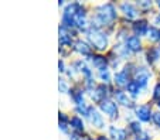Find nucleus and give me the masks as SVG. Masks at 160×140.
I'll use <instances>...</instances> for the list:
<instances>
[{"label": "nucleus", "mask_w": 160, "mask_h": 140, "mask_svg": "<svg viewBox=\"0 0 160 140\" xmlns=\"http://www.w3.org/2000/svg\"><path fill=\"white\" fill-rule=\"evenodd\" d=\"M115 18H116V9L113 7V4L112 3L101 4V6L97 7V14H95V18H92L91 28L101 30V27L115 22Z\"/></svg>", "instance_id": "1"}, {"label": "nucleus", "mask_w": 160, "mask_h": 140, "mask_svg": "<svg viewBox=\"0 0 160 140\" xmlns=\"http://www.w3.org/2000/svg\"><path fill=\"white\" fill-rule=\"evenodd\" d=\"M87 38L89 40L91 46L97 48L98 51H103L108 47V36L103 33L102 30H97V28H89L87 30Z\"/></svg>", "instance_id": "2"}, {"label": "nucleus", "mask_w": 160, "mask_h": 140, "mask_svg": "<svg viewBox=\"0 0 160 140\" xmlns=\"http://www.w3.org/2000/svg\"><path fill=\"white\" fill-rule=\"evenodd\" d=\"M149 79H150V71L145 67H136L133 72V81H135L140 88H146Z\"/></svg>", "instance_id": "3"}, {"label": "nucleus", "mask_w": 160, "mask_h": 140, "mask_svg": "<svg viewBox=\"0 0 160 140\" xmlns=\"http://www.w3.org/2000/svg\"><path fill=\"white\" fill-rule=\"evenodd\" d=\"M99 109L102 110L105 115H108L111 119H116L119 115V109H118V105L112 99H105L99 104Z\"/></svg>", "instance_id": "4"}, {"label": "nucleus", "mask_w": 160, "mask_h": 140, "mask_svg": "<svg viewBox=\"0 0 160 140\" xmlns=\"http://www.w3.org/2000/svg\"><path fill=\"white\" fill-rule=\"evenodd\" d=\"M135 113L139 120L142 122H150V119H153V113H152L150 106L148 105H139L135 108Z\"/></svg>", "instance_id": "5"}, {"label": "nucleus", "mask_w": 160, "mask_h": 140, "mask_svg": "<svg viewBox=\"0 0 160 140\" xmlns=\"http://www.w3.org/2000/svg\"><path fill=\"white\" fill-rule=\"evenodd\" d=\"M88 118H89V122L92 123L95 128L102 129L103 126H105V122H103L102 115H101V113L98 112L94 106H89V116H88Z\"/></svg>", "instance_id": "6"}, {"label": "nucleus", "mask_w": 160, "mask_h": 140, "mask_svg": "<svg viewBox=\"0 0 160 140\" xmlns=\"http://www.w3.org/2000/svg\"><path fill=\"white\" fill-rule=\"evenodd\" d=\"M119 7H121V12L123 13V16L126 18H129V20H135V18H138V16H139V12H138V9H136V7L133 6L132 3H128V2H125V3H122Z\"/></svg>", "instance_id": "7"}, {"label": "nucleus", "mask_w": 160, "mask_h": 140, "mask_svg": "<svg viewBox=\"0 0 160 140\" xmlns=\"http://www.w3.org/2000/svg\"><path fill=\"white\" fill-rule=\"evenodd\" d=\"M94 94H92V99H94L95 102H98V104H101L102 101H105V99H108V86L105 85V84H101V85H98L97 88H95V91H92Z\"/></svg>", "instance_id": "8"}, {"label": "nucleus", "mask_w": 160, "mask_h": 140, "mask_svg": "<svg viewBox=\"0 0 160 140\" xmlns=\"http://www.w3.org/2000/svg\"><path fill=\"white\" fill-rule=\"evenodd\" d=\"M126 47L130 52H139L142 50V41L140 37L138 36H130L126 38Z\"/></svg>", "instance_id": "9"}, {"label": "nucleus", "mask_w": 160, "mask_h": 140, "mask_svg": "<svg viewBox=\"0 0 160 140\" xmlns=\"http://www.w3.org/2000/svg\"><path fill=\"white\" fill-rule=\"evenodd\" d=\"M113 96H115L116 102H118V104H121V105H123V106H126V108H133V106H135V105H133V102L130 101V98L128 96L126 92L121 91V89H118V91L113 92Z\"/></svg>", "instance_id": "10"}, {"label": "nucleus", "mask_w": 160, "mask_h": 140, "mask_svg": "<svg viewBox=\"0 0 160 140\" xmlns=\"http://www.w3.org/2000/svg\"><path fill=\"white\" fill-rule=\"evenodd\" d=\"M74 50L82 55H87V57L92 55V47H91L89 44H87L85 41H82V40H78V41L74 44Z\"/></svg>", "instance_id": "11"}, {"label": "nucleus", "mask_w": 160, "mask_h": 140, "mask_svg": "<svg viewBox=\"0 0 160 140\" xmlns=\"http://www.w3.org/2000/svg\"><path fill=\"white\" fill-rule=\"evenodd\" d=\"M133 31H135V36L140 37V36H145L148 34V30H149V24L146 20H139V22H136L135 24L132 26Z\"/></svg>", "instance_id": "12"}, {"label": "nucleus", "mask_w": 160, "mask_h": 140, "mask_svg": "<svg viewBox=\"0 0 160 140\" xmlns=\"http://www.w3.org/2000/svg\"><path fill=\"white\" fill-rule=\"evenodd\" d=\"M89 60L92 61V64H94L95 68H98V71L101 70H106V65H108V60H106L105 57H102V55H91Z\"/></svg>", "instance_id": "13"}, {"label": "nucleus", "mask_w": 160, "mask_h": 140, "mask_svg": "<svg viewBox=\"0 0 160 140\" xmlns=\"http://www.w3.org/2000/svg\"><path fill=\"white\" fill-rule=\"evenodd\" d=\"M129 74L126 72V71H119V72L115 74V84L118 86H121V88H123V86H128L129 85Z\"/></svg>", "instance_id": "14"}, {"label": "nucleus", "mask_w": 160, "mask_h": 140, "mask_svg": "<svg viewBox=\"0 0 160 140\" xmlns=\"http://www.w3.org/2000/svg\"><path fill=\"white\" fill-rule=\"evenodd\" d=\"M109 134L113 140H126V130L116 126H111L109 128Z\"/></svg>", "instance_id": "15"}, {"label": "nucleus", "mask_w": 160, "mask_h": 140, "mask_svg": "<svg viewBox=\"0 0 160 140\" xmlns=\"http://www.w3.org/2000/svg\"><path fill=\"white\" fill-rule=\"evenodd\" d=\"M70 95L72 96V99H74V102H75L77 106H82V105H85L82 89H71V91H70Z\"/></svg>", "instance_id": "16"}, {"label": "nucleus", "mask_w": 160, "mask_h": 140, "mask_svg": "<svg viewBox=\"0 0 160 140\" xmlns=\"http://www.w3.org/2000/svg\"><path fill=\"white\" fill-rule=\"evenodd\" d=\"M70 125L75 132H84V122L79 116H72L70 119Z\"/></svg>", "instance_id": "17"}, {"label": "nucleus", "mask_w": 160, "mask_h": 140, "mask_svg": "<svg viewBox=\"0 0 160 140\" xmlns=\"http://www.w3.org/2000/svg\"><path fill=\"white\" fill-rule=\"evenodd\" d=\"M148 38L153 43H157L160 41V28L157 27H149L148 30Z\"/></svg>", "instance_id": "18"}, {"label": "nucleus", "mask_w": 160, "mask_h": 140, "mask_svg": "<svg viewBox=\"0 0 160 140\" xmlns=\"http://www.w3.org/2000/svg\"><path fill=\"white\" fill-rule=\"evenodd\" d=\"M126 89H128V92H129L130 95H132L133 98H136L138 95L140 94V86L138 85V84L135 82V81H130L129 82V85L126 86Z\"/></svg>", "instance_id": "19"}, {"label": "nucleus", "mask_w": 160, "mask_h": 140, "mask_svg": "<svg viewBox=\"0 0 160 140\" xmlns=\"http://www.w3.org/2000/svg\"><path fill=\"white\" fill-rule=\"evenodd\" d=\"M99 78H101V81H103L105 85L111 82V72H109L108 68H106V70H101L99 71Z\"/></svg>", "instance_id": "20"}, {"label": "nucleus", "mask_w": 160, "mask_h": 140, "mask_svg": "<svg viewBox=\"0 0 160 140\" xmlns=\"http://www.w3.org/2000/svg\"><path fill=\"white\" fill-rule=\"evenodd\" d=\"M129 129L136 134V136L142 134V126H140L139 122H130L129 123Z\"/></svg>", "instance_id": "21"}, {"label": "nucleus", "mask_w": 160, "mask_h": 140, "mask_svg": "<svg viewBox=\"0 0 160 140\" xmlns=\"http://www.w3.org/2000/svg\"><path fill=\"white\" fill-rule=\"evenodd\" d=\"M58 89H60L61 94H67V92H70V89H68V84H67L65 79L61 78L60 82H58Z\"/></svg>", "instance_id": "22"}, {"label": "nucleus", "mask_w": 160, "mask_h": 140, "mask_svg": "<svg viewBox=\"0 0 160 140\" xmlns=\"http://www.w3.org/2000/svg\"><path fill=\"white\" fill-rule=\"evenodd\" d=\"M138 6L142 10H148L152 7V2H148V0H143V2H138Z\"/></svg>", "instance_id": "23"}, {"label": "nucleus", "mask_w": 160, "mask_h": 140, "mask_svg": "<svg viewBox=\"0 0 160 140\" xmlns=\"http://www.w3.org/2000/svg\"><path fill=\"white\" fill-rule=\"evenodd\" d=\"M153 99H157L160 102V84H157L153 89Z\"/></svg>", "instance_id": "24"}, {"label": "nucleus", "mask_w": 160, "mask_h": 140, "mask_svg": "<svg viewBox=\"0 0 160 140\" xmlns=\"http://www.w3.org/2000/svg\"><path fill=\"white\" fill-rule=\"evenodd\" d=\"M153 122L157 128H160V112H154L153 113Z\"/></svg>", "instance_id": "25"}, {"label": "nucleus", "mask_w": 160, "mask_h": 140, "mask_svg": "<svg viewBox=\"0 0 160 140\" xmlns=\"http://www.w3.org/2000/svg\"><path fill=\"white\" fill-rule=\"evenodd\" d=\"M136 140H150V137L146 133H142V134H139V136H136Z\"/></svg>", "instance_id": "26"}, {"label": "nucleus", "mask_w": 160, "mask_h": 140, "mask_svg": "<svg viewBox=\"0 0 160 140\" xmlns=\"http://www.w3.org/2000/svg\"><path fill=\"white\" fill-rule=\"evenodd\" d=\"M60 129L64 133H68V123H60Z\"/></svg>", "instance_id": "27"}, {"label": "nucleus", "mask_w": 160, "mask_h": 140, "mask_svg": "<svg viewBox=\"0 0 160 140\" xmlns=\"http://www.w3.org/2000/svg\"><path fill=\"white\" fill-rule=\"evenodd\" d=\"M58 68H60V72H64V71H65V65H64L62 60H60V62H58Z\"/></svg>", "instance_id": "28"}, {"label": "nucleus", "mask_w": 160, "mask_h": 140, "mask_svg": "<svg viewBox=\"0 0 160 140\" xmlns=\"http://www.w3.org/2000/svg\"><path fill=\"white\" fill-rule=\"evenodd\" d=\"M153 23H154V24H156V26H157V28H159V27H160V13H159V14H157V16H156V17H154Z\"/></svg>", "instance_id": "29"}, {"label": "nucleus", "mask_w": 160, "mask_h": 140, "mask_svg": "<svg viewBox=\"0 0 160 140\" xmlns=\"http://www.w3.org/2000/svg\"><path fill=\"white\" fill-rule=\"evenodd\" d=\"M97 140H109V139L105 136H99V137H97Z\"/></svg>", "instance_id": "30"}, {"label": "nucleus", "mask_w": 160, "mask_h": 140, "mask_svg": "<svg viewBox=\"0 0 160 140\" xmlns=\"http://www.w3.org/2000/svg\"><path fill=\"white\" fill-rule=\"evenodd\" d=\"M58 6H64V0H60V2H58Z\"/></svg>", "instance_id": "31"}, {"label": "nucleus", "mask_w": 160, "mask_h": 140, "mask_svg": "<svg viewBox=\"0 0 160 140\" xmlns=\"http://www.w3.org/2000/svg\"><path fill=\"white\" fill-rule=\"evenodd\" d=\"M157 6H159V7H160V2H159V3H157Z\"/></svg>", "instance_id": "32"}, {"label": "nucleus", "mask_w": 160, "mask_h": 140, "mask_svg": "<svg viewBox=\"0 0 160 140\" xmlns=\"http://www.w3.org/2000/svg\"><path fill=\"white\" fill-rule=\"evenodd\" d=\"M157 106H159V108H160V102H159V104H157Z\"/></svg>", "instance_id": "33"}]
</instances>
